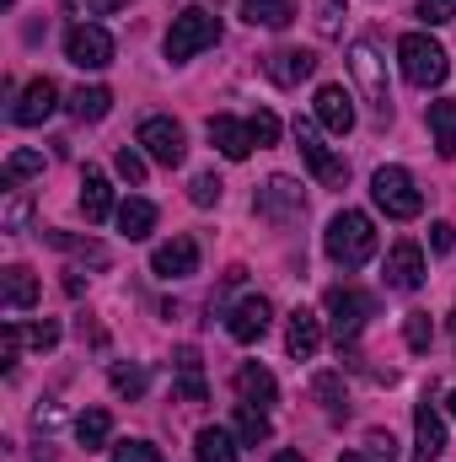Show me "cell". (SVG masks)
I'll return each instance as SVG.
<instances>
[{
    "label": "cell",
    "instance_id": "6da1fadb",
    "mask_svg": "<svg viewBox=\"0 0 456 462\" xmlns=\"http://www.w3.org/2000/svg\"><path fill=\"white\" fill-rule=\"evenodd\" d=\"M323 247H328V258L339 263V269H360V263H370L376 258V221L365 216V210H339L328 231H323Z\"/></svg>",
    "mask_w": 456,
    "mask_h": 462
},
{
    "label": "cell",
    "instance_id": "7a4b0ae2",
    "mask_svg": "<svg viewBox=\"0 0 456 462\" xmlns=\"http://www.w3.org/2000/svg\"><path fill=\"white\" fill-rule=\"evenodd\" d=\"M221 43V16L210 11V5H188L183 16H172V27H167V60L172 65H183V60H194V54H205V49H215Z\"/></svg>",
    "mask_w": 456,
    "mask_h": 462
},
{
    "label": "cell",
    "instance_id": "3957f363",
    "mask_svg": "<svg viewBox=\"0 0 456 462\" xmlns=\"http://www.w3.org/2000/svg\"><path fill=\"white\" fill-rule=\"evenodd\" d=\"M349 70H354V81H360V92H365V103H370L376 124H392V87H387V60H381V49H376L370 38H354V43H349Z\"/></svg>",
    "mask_w": 456,
    "mask_h": 462
},
{
    "label": "cell",
    "instance_id": "277c9868",
    "mask_svg": "<svg viewBox=\"0 0 456 462\" xmlns=\"http://www.w3.org/2000/svg\"><path fill=\"white\" fill-rule=\"evenodd\" d=\"M397 60H403L408 87H419V92H430V87H441L451 76V60H446V49L430 32H403L397 38Z\"/></svg>",
    "mask_w": 456,
    "mask_h": 462
},
{
    "label": "cell",
    "instance_id": "5b68a950",
    "mask_svg": "<svg viewBox=\"0 0 456 462\" xmlns=\"http://www.w3.org/2000/svg\"><path fill=\"white\" fill-rule=\"evenodd\" d=\"M370 199H376V210H381L387 221H414V216L424 210V194L414 189L408 167H376V178H370Z\"/></svg>",
    "mask_w": 456,
    "mask_h": 462
},
{
    "label": "cell",
    "instance_id": "8992f818",
    "mask_svg": "<svg viewBox=\"0 0 456 462\" xmlns=\"http://www.w3.org/2000/svg\"><path fill=\"white\" fill-rule=\"evenodd\" d=\"M323 307H328V323H333L339 349L354 345V339L365 334V323L376 318V296H365V291H354V285H333V291L323 296Z\"/></svg>",
    "mask_w": 456,
    "mask_h": 462
},
{
    "label": "cell",
    "instance_id": "52a82bcc",
    "mask_svg": "<svg viewBox=\"0 0 456 462\" xmlns=\"http://www.w3.org/2000/svg\"><path fill=\"white\" fill-rule=\"evenodd\" d=\"M252 210L269 221V226H296L301 216H306V194H301V183L296 178H285V172H274L263 189H258V199H252Z\"/></svg>",
    "mask_w": 456,
    "mask_h": 462
},
{
    "label": "cell",
    "instance_id": "ba28073f",
    "mask_svg": "<svg viewBox=\"0 0 456 462\" xmlns=\"http://www.w3.org/2000/svg\"><path fill=\"white\" fill-rule=\"evenodd\" d=\"M296 151L306 156V167L317 172V183H323V189H343V183H349V162H339V156L323 145V124L296 118Z\"/></svg>",
    "mask_w": 456,
    "mask_h": 462
},
{
    "label": "cell",
    "instance_id": "9c48e42d",
    "mask_svg": "<svg viewBox=\"0 0 456 462\" xmlns=\"http://www.w3.org/2000/svg\"><path fill=\"white\" fill-rule=\"evenodd\" d=\"M65 60L81 65V70H108V65H114V38H108V27L76 22V27L65 32Z\"/></svg>",
    "mask_w": 456,
    "mask_h": 462
},
{
    "label": "cell",
    "instance_id": "30bf717a",
    "mask_svg": "<svg viewBox=\"0 0 456 462\" xmlns=\"http://www.w3.org/2000/svg\"><path fill=\"white\" fill-rule=\"evenodd\" d=\"M140 145H145V156L161 162V167H183V156H188V134H183V124H178V118H161V114L140 124Z\"/></svg>",
    "mask_w": 456,
    "mask_h": 462
},
{
    "label": "cell",
    "instance_id": "8fae6325",
    "mask_svg": "<svg viewBox=\"0 0 456 462\" xmlns=\"http://www.w3.org/2000/svg\"><path fill=\"white\" fill-rule=\"evenodd\" d=\"M269 323H274L269 296H242V301L231 307V318H226V334L236 339V345H252V339H263V334H269Z\"/></svg>",
    "mask_w": 456,
    "mask_h": 462
},
{
    "label": "cell",
    "instance_id": "7c38bea8",
    "mask_svg": "<svg viewBox=\"0 0 456 462\" xmlns=\"http://www.w3.org/2000/svg\"><path fill=\"white\" fill-rule=\"evenodd\" d=\"M446 457V420H441V409L424 398L419 409H414V462H441Z\"/></svg>",
    "mask_w": 456,
    "mask_h": 462
},
{
    "label": "cell",
    "instance_id": "4fadbf2b",
    "mask_svg": "<svg viewBox=\"0 0 456 462\" xmlns=\"http://www.w3.org/2000/svg\"><path fill=\"white\" fill-rule=\"evenodd\" d=\"M150 274H161V280H188V274H199V242H194V236L161 242V247L150 253Z\"/></svg>",
    "mask_w": 456,
    "mask_h": 462
},
{
    "label": "cell",
    "instance_id": "5bb4252c",
    "mask_svg": "<svg viewBox=\"0 0 456 462\" xmlns=\"http://www.w3.org/2000/svg\"><path fill=\"white\" fill-rule=\"evenodd\" d=\"M424 247L419 242H392L387 253V291H419L424 285Z\"/></svg>",
    "mask_w": 456,
    "mask_h": 462
},
{
    "label": "cell",
    "instance_id": "9a60e30c",
    "mask_svg": "<svg viewBox=\"0 0 456 462\" xmlns=\"http://www.w3.org/2000/svg\"><path fill=\"white\" fill-rule=\"evenodd\" d=\"M59 108V87L49 81V76H38V81H27L22 87V97L11 103V124H22V129H32V124H43V118Z\"/></svg>",
    "mask_w": 456,
    "mask_h": 462
},
{
    "label": "cell",
    "instance_id": "2e32d148",
    "mask_svg": "<svg viewBox=\"0 0 456 462\" xmlns=\"http://www.w3.org/2000/svg\"><path fill=\"white\" fill-rule=\"evenodd\" d=\"M263 70H269L274 87H301V81L317 76V54H312V49H274V54L263 60Z\"/></svg>",
    "mask_w": 456,
    "mask_h": 462
},
{
    "label": "cell",
    "instance_id": "e0dca14e",
    "mask_svg": "<svg viewBox=\"0 0 456 462\" xmlns=\"http://www.w3.org/2000/svg\"><path fill=\"white\" fill-rule=\"evenodd\" d=\"M317 124L328 129V134H349L354 129V97L343 92L339 81H328V87H317Z\"/></svg>",
    "mask_w": 456,
    "mask_h": 462
},
{
    "label": "cell",
    "instance_id": "ac0fdd59",
    "mask_svg": "<svg viewBox=\"0 0 456 462\" xmlns=\"http://www.w3.org/2000/svg\"><path fill=\"white\" fill-rule=\"evenodd\" d=\"M210 145H215L226 162H247V156H252V129L231 114H215L210 118Z\"/></svg>",
    "mask_w": 456,
    "mask_h": 462
},
{
    "label": "cell",
    "instance_id": "d6986e66",
    "mask_svg": "<svg viewBox=\"0 0 456 462\" xmlns=\"http://www.w3.org/2000/svg\"><path fill=\"white\" fill-rule=\"evenodd\" d=\"M285 345H290L296 360H312V355L323 349V318L306 312V307H296V312H290V328H285Z\"/></svg>",
    "mask_w": 456,
    "mask_h": 462
},
{
    "label": "cell",
    "instance_id": "ffe728a7",
    "mask_svg": "<svg viewBox=\"0 0 456 462\" xmlns=\"http://www.w3.org/2000/svg\"><path fill=\"white\" fill-rule=\"evenodd\" d=\"M172 365H178V387H172V393H178L183 403H205L210 387H205V360H199V349L183 345L178 355H172Z\"/></svg>",
    "mask_w": 456,
    "mask_h": 462
},
{
    "label": "cell",
    "instance_id": "44dd1931",
    "mask_svg": "<svg viewBox=\"0 0 456 462\" xmlns=\"http://www.w3.org/2000/svg\"><path fill=\"white\" fill-rule=\"evenodd\" d=\"M0 301H5V312H27V307L38 301V274L22 269V263L0 269Z\"/></svg>",
    "mask_w": 456,
    "mask_h": 462
},
{
    "label": "cell",
    "instance_id": "7402d4cb",
    "mask_svg": "<svg viewBox=\"0 0 456 462\" xmlns=\"http://www.w3.org/2000/svg\"><path fill=\"white\" fill-rule=\"evenodd\" d=\"M81 216L87 221H108L114 216V189H108V172H97V167L81 172Z\"/></svg>",
    "mask_w": 456,
    "mask_h": 462
},
{
    "label": "cell",
    "instance_id": "603a6c76",
    "mask_svg": "<svg viewBox=\"0 0 456 462\" xmlns=\"http://www.w3.org/2000/svg\"><path fill=\"white\" fill-rule=\"evenodd\" d=\"M236 393H242V403H258V409H269V403L279 398V382H274L263 365H242V371H236Z\"/></svg>",
    "mask_w": 456,
    "mask_h": 462
},
{
    "label": "cell",
    "instance_id": "cb8c5ba5",
    "mask_svg": "<svg viewBox=\"0 0 456 462\" xmlns=\"http://www.w3.org/2000/svg\"><path fill=\"white\" fill-rule=\"evenodd\" d=\"M114 216H118V231H123L129 242H145V236L156 231V205H150V199H123Z\"/></svg>",
    "mask_w": 456,
    "mask_h": 462
},
{
    "label": "cell",
    "instance_id": "d4e9b609",
    "mask_svg": "<svg viewBox=\"0 0 456 462\" xmlns=\"http://www.w3.org/2000/svg\"><path fill=\"white\" fill-rule=\"evenodd\" d=\"M49 242H54L59 253H70V258H81V263H92V269H108V263H114V253H108L103 242H92V236H70V231H49Z\"/></svg>",
    "mask_w": 456,
    "mask_h": 462
},
{
    "label": "cell",
    "instance_id": "484cf974",
    "mask_svg": "<svg viewBox=\"0 0 456 462\" xmlns=\"http://www.w3.org/2000/svg\"><path fill=\"white\" fill-rule=\"evenodd\" d=\"M430 134H435V151L451 162V156H456V97L430 103Z\"/></svg>",
    "mask_w": 456,
    "mask_h": 462
},
{
    "label": "cell",
    "instance_id": "4316f807",
    "mask_svg": "<svg viewBox=\"0 0 456 462\" xmlns=\"http://www.w3.org/2000/svg\"><path fill=\"white\" fill-rule=\"evenodd\" d=\"M242 16L252 27H290L296 22V0H242Z\"/></svg>",
    "mask_w": 456,
    "mask_h": 462
},
{
    "label": "cell",
    "instance_id": "83f0119b",
    "mask_svg": "<svg viewBox=\"0 0 456 462\" xmlns=\"http://www.w3.org/2000/svg\"><path fill=\"white\" fill-rule=\"evenodd\" d=\"M108 436H114V414H108V409H87V414L76 420V441H81L87 452H103Z\"/></svg>",
    "mask_w": 456,
    "mask_h": 462
},
{
    "label": "cell",
    "instance_id": "f1b7e54d",
    "mask_svg": "<svg viewBox=\"0 0 456 462\" xmlns=\"http://www.w3.org/2000/svg\"><path fill=\"white\" fill-rule=\"evenodd\" d=\"M194 452H199V462H236V436L221 425H205L194 436Z\"/></svg>",
    "mask_w": 456,
    "mask_h": 462
},
{
    "label": "cell",
    "instance_id": "f546056e",
    "mask_svg": "<svg viewBox=\"0 0 456 462\" xmlns=\"http://www.w3.org/2000/svg\"><path fill=\"white\" fill-rule=\"evenodd\" d=\"M108 108H114V92H108V87H81V92H70V118H81V124L108 118Z\"/></svg>",
    "mask_w": 456,
    "mask_h": 462
},
{
    "label": "cell",
    "instance_id": "4dcf8cb0",
    "mask_svg": "<svg viewBox=\"0 0 456 462\" xmlns=\"http://www.w3.org/2000/svg\"><path fill=\"white\" fill-rule=\"evenodd\" d=\"M236 441H242V447L269 441V414H263L258 403H236Z\"/></svg>",
    "mask_w": 456,
    "mask_h": 462
},
{
    "label": "cell",
    "instance_id": "1f68e13d",
    "mask_svg": "<svg viewBox=\"0 0 456 462\" xmlns=\"http://www.w3.org/2000/svg\"><path fill=\"white\" fill-rule=\"evenodd\" d=\"M38 172H43V156L38 151H11L5 167H0V189H16L22 178H38Z\"/></svg>",
    "mask_w": 456,
    "mask_h": 462
},
{
    "label": "cell",
    "instance_id": "d6a6232c",
    "mask_svg": "<svg viewBox=\"0 0 456 462\" xmlns=\"http://www.w3.org/2000/svg\"><path fill=\"white\" fill-rule=\"evenodd\" d=\"M403 339H408L414 355H424V349L435 345V323H430V312H408V318H403Z\"/></svg>",
    "mask_w": 456,
    "mask_h": 462
},
{
    "label": "cell",
    "instance_id": "836d02e7",
    "mask_svg": "<svg viewBox=\"0 0 456 462\" xmlns=\"http://www.w3.org/2000/svg\"><path fill=\"white\" fill-rule=\"evenodd\" d=\"M221 194H226V183H221L215 172H199V178L188 183V199H194L199 210H210V205H221Z\"/></svg>",
    "mask_w": 456,
    "mask_h": 462
},
{
    "label": "cell",
    "instance_id": "e575fe53",
    "mask_svg": "<svg viewBox=\"0 0 456 462\" xmlns=\"http://www.w3.org/2000/svg\"><path fill=\"white\" fill-rule=\"evenodd\" d=\"M312 393H317V403H323L328 414H339V409H343V376H339V371H323V376L312 382Z\"/></svg>",
    "mask_w": 456,
    "mask_h": 462
},
{
    "label": "cell",
    "instance_id": "d590c367",
    "mask_svg": "<svg viewBox=\"0 0 456 462\" xmlns=\"http://www.w3.org/2000/svg\"><path fill=\"white\" fill-rule=\"evenodd\" d=\"M343 16H349V0H317V32L323 38H339Z\"/></svg>",
    "mask_w": 456,
    "mask_h": 462
},
{
    "label": "cell",
    "instance_id": "8d00e7d4",
    "mask_svg": "<svg viewBox=\"0 0 456 462\" xmlns=\"http://www.w3.org/2000/svg\"><path fill=\"white\" fill-rule=\"evenodd\" d=\"M114 462H167L150 441H114Z\"/></svg>",
    "mask_w": 456,
    "mask_h": 462
},
{
    "label": "cell",
    "instance_id": "74e56055",
    "mask_svg": "<svg viewBox=\"0 0 456 462\" xmlns=\"http://www.w3.org/2000/svg\"><path fill=\"white\" fill-rule=\"evenodd\" d=\"M114 167H118V178H123V183H145V156H140L134 145H123V151H118Z\"/></svg>",
    "mask_w": 456,
    "mask_h": 462
},
{
    "label": "cell",
    "instance_id": "f35d334b",
    "mask_svg": "<svg viewBox=\"0 0 456 462\" xmlns=\"http://www.w3.org/2000/svg\"><path fill=\"white\" fill-rule=\"evenodd\" d=\"M247 129H252V145H274L279 140V118L269 114V108H258V114L247 118Z\"/></svg>",
    "mask_w": 456,
    "mask_h": 462
},
{
    "label": "cell",
    "instance_id": "ab89813d",
    "mask_svg": "<svg viewBox=\"0 0 456 462\" xmlns=\"http://www.w3.org/2000/svg\"><path fill=\"white\" fill-rule=\"evenodd\" d=\"M114 393L140 398V393H145V371H140V365H114Z\"/></svg>",
    "mask_w": 456,
    "mask_h": 462
},
{
    "label": "cell",
    "instance_id": "60d3db41",
    "mask_svg": "<svg viewBox=\"0 0 456 462\" xmlns=\"http://www.w3.org/2000/svg\"><path fill=\"white\" fill-rule=\"evenodd\" d=\"M27 345L32 349H54L59 345V323H54V318H38V323L27 328Z\"/></svg>",
    "mask_w": 456,
    "mask_h": 462
},
{
    "label": "cell",
    "instance_id": "b9f144b4",
    "mask_svg": "<svg viewBox=\"0 0 456 462\" xmlns=\"http://www.w3.org/2000/svg\"><path fill=\"white\" fill-rule=\"evenodd\" d=\"M419 16L430 27H446V22H456V0H419Z\"/></svg>",
    "mask_w": 456,
    "mask_h": 462
},
{
    "label": "cell",
    "instance_id": "7bdbcfd3",
    "mask_svg": "<svg viewBox=\"0 0 456 462\" xmlns=\"http://www.w3.org/2000/svg\"><path fill=\"white\" fill-rule=\"evenodd\" d=\"M22 339H27V334H22L16 323H5V334H0V365H5V371L16 365V355H22Z\"/></svg>",
    "mask_w": 456,
    "mask_h": 462
},
{
    "label": "cell",
    "instance_id": "ee69618b",
    "mask_svg": "<svg viewBox=\"0 0 456 462\" xmlns=\"http://www.w3.org/2000/svg\"><path fill=\"white\" fill-rule=\"evenodd\" d=\"M430 247H435V253H451L456 247V226L451 221H435V226H430Z\"/></svg>",
    "mask_w": 456,
    "mask_h": 462
},
{
    "label": "cell",
    "instance_id": "f6af8a7d",
    "mask_svg": "<svg viewBox=\"0 0 456 462\" xmlns=\"http://www.w3.org/2000/svg\"><path fill=\"white\" fill-rule=\"evenodd\" d=\"M22 226H27V199H11V205H5V231L16 236Z\"/></svg>",
    "mask_w": 456,
    "mask_h": 462
},
{
    "label": "cell",
    "instance_id": "bcb514c9",
    "mask_svg": "<svg viewBox=\"0 0 456 462\" xmlns=\"http://www.w3.org/2000/svg\"><path fill=\"white\" fill-rule=\"evenodd\" d=\"M370 452L381 462H392V436H387V430H370Z\"/></svg>",
    "mask_w": 456,
    "mask_h": 462
},
{
    "label": "cell",
    "instance_id": "7dc6e473",
    "mask_svg": "<svg viewBox=\"0 0 456 462\" xmlns=\"http://www.w3.org/2000/svg\"><path fill=\"white\" fill-rule=\"evenodd\" d=\"M118 5H129V0H87V11H97V16H114Z\"/></svg>",
    "mask_w": 456,
    "mask_h": 462
},
{
    "label": "cell",
    "instance_id": "c3c4849f",
    "mask_svg": "<svg viewBox=\"0 0 456 462\" xmlns=\"http://www.w3.org/2000/svg\"><path fill=\"white\" fill-rule=\"evenodd\" d=\"M274 462H306L301 452H274Z\"/></svg>",
    "mask_w": 456,
    "mask_h": 462
},
{
    "label": "cell",
    "instance_id": "681fc988",
    "mask_svg": "<svg viewBox=\"0 0 456 462\" xmlns=\"http://www.w3.org/2000/svg\"><path fill=\"white\" fill-rule=\"evenodd\" d=\"M446 414L456 420V393H446Z\"/></svg>",
    "mask_w": 456,
    "mask_h": 462
},
{
    "label": "cell",
    "instance_id": "f907efd6",
    "mask_svg": "<svg viewBox=\"0 0 456 462\" xmlns=\"http://www.w3.org/2000/svg\"><path fill=\"white\" fill-rule=\"evenodd\" d=\"M339 462H365V457H360V452H343V457Z\"/></svg>",
    "mask_w": 456,
    "mask_h": 462
},
{
    "label": "cell",
    "instance_id": "816d5d0a",
    "mask_svg": "<svg viewBox=\"0 0 456 462\" xmlns=\"http://www.w3.org/2000/svg\"><path fill=\"white\" fill-rule=\"evenodd\" d=\"M451 334H456V312H451Z\"/></svg>",
    "mask_w": 456,
    "mask_h": 462
}]
</instances>
